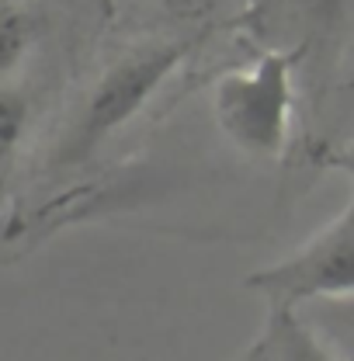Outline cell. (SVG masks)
<instances>
[{
    "instance_id": "8",
    "label": "cell",
    "mask_w": 354,
    "mask_h": 361,
    "mask_svg": "<svg viewBox=\"0 0 354 361\" xmlns=\"http://www.w3.org/2000/svg\"><path fill=\"white\" fill-rule=\"evenodd\" d=\"M160 4L167 7V14H174L181 21H198V18H209L219 0H160Z\"/></svg>"
},
{
    "instance_id": "11",
    "label": "cell",
    "mask_w": 354,
    "mask_h": 361,
    "mask_svg": "<svg viewBox=\"0 0 354 361\" xmlns=\"http://www.w3.org/2000/svg\"><path fill=\"white\" fill-rule=\"evenodd\" d=\"M316 4H323V7H334V4H344V0H316Z\"/></svg>"
},
{
    "instance_id": "3",
    "label": "cell",
    "mask_w": 354,
    "mask_h": 361,
    "mask_svg": "<svg viewBox=\"0 0 354 361\" xmlns=\"http://www.w3.org/2000/svg\"><path fill=\"white\" fill-rule=\"evenodd\" d=\"M247 288L257 292L267 306H310L319 299H341L354 292V195L351 202L316 229L288 257L264 264L247 278Z\"/></svg>"
},
{
    "instance_id": "6",
    "label": "cell",
    "mask_w": 354,
    "mask_h": 361,
    "mask_svg": "<svg viewBox=\"0 0 354 361\" xmlns=\"http://www.w3.org/2000/svg\"><path fill=\"white\" fill-rule=\"evenodd\" d=\"M299 313L306 316L344 358L354 361V292L341 295V299H319L310 306H299Z\"/></svg>"
},
{
    "instance_id": "9",
    "label": "cell",
    "mask_w": 354,
    "mask_h": 361,
    "mask_svg": "<svg viewBox=\"0 0 354 361\" xmlns=\"http://www.w3.org/2000/svg\"><path fill=\"white\" fill-rule=\"evenodd\" d=\"M326 164H330L334 171H344V174L354 180V139L348 142V146H341V149H337V153H334Z\"/></svg>"
},
{
    "instance_id": "10",
    "label": "cell",
    "mask_w": 354,
    "mask_h": 361,
    "mask_svg": "<svg viewBox=\"0 0 354 361\" xmlns=\"http://www.w3.org/2000/svg\"><path fill=\"white\" fill-rule=\"evenodd\" d=\"M240 361H261V351H257V344H254V348H250V351H247V355H243Z\"/></svg>"
},
{
    "instance_id": "2",
    "label": "cell",
    "mask_w": 354,
    "mask_h": 361,
    "mask_svg": "<svg viewBox=\"0 0 354 361\" xmlns=\"http://www.w3.org/2000/svg\"><path fill=\"white\" fill-rule=\"evenodd\" d=\"M181 45H146L139 52L122 56L111 63L87 90L77 118L59 135L52 164L56 167H77L94 157L118 129H126L135 115L149 104V97L164 87L181 63Z\"/></svg>"
},
{
    "instance_id": "1",
    "label": "cell",
    "mask_w": 354,
    "mask_h": 361,
    "mask_svg": "<svg viewBox=\"0 0 354 361\" xmlns=\"http://www.w3.org/2000/svg\"><path fill=\"white\" fill-rule=\"evenodd\" d=\"M292 66L295 52L271 49L250 66L222 73L212 87L219 133L254 160H281L292 139Z\"/></svg>"
},
{
    "instance_id": "7",
    "label": "cell",
    "mask_w": 354,
    "mask_h": 361,
    "mask_svg": "<svg viewBox=\"0 0 354 361\" xmlns=\"http://www.w3.org/2000/svg\"><path fill=\"white\" fill-rule=\"evenodd\" d=\"M32 45V21L21 11L4 7L0 11V84L14 80L18 66L25 63Z\"/></svg>"
},
{
    "instance_id": "5",
    "label": "cell",
    "mask_w": 354,
    "mask_h": 361,
    "mask_svg": "<svg viewBox=\"0 0 354 361\" xmlns=\"http://www.w3.org/2000/svg\"><path fill=\"white\" fill-rule=\"evenodd\" d=\"M28 97L14 80L0 84V212L11 202V188L18 174V160H21V146L28 135Z\"/></svg>"
},
{
    "instance_id": "4",
    "label": "cell",
    "mask_w": 354,
    "mask_h": 361,
    "mask_svg": "<svg viewBox=\"0 0 354 361\" xmlns=\"http://www.w3.org/2000/svg\"><path fill=\"white\" fill-rule=\"evenodd\" d=\"M257 351L261 361H348L306 316L288 306H267Z\"/></svg>"
}]
</instances>
